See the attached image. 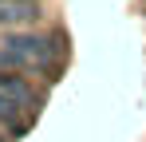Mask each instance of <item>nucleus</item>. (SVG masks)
<instances>
[{
    "mask_svg": "<svg viewBox=\"0 0 146 142\" xmlns=\"http://www.w3.org/2000/svg\"><path fill=\"white\" fill-rule=\"evenodd\" d=\"M40 55H44V40H36V36H12L0 59L20 63V59H40Z\"/></svg>",
    "mask_w": 146,
    "mask_h": 142,
    "instance_id": "f257e3e1",
    "label": "nucleus"
},
{
    "mask_svg": "<svg viewBox=\"0 0 146 142\" xmlns=\"http://www.w3.org/2000/svg\"><path fill=\"white\" fill-rule=\"evenodd\" d=\"M16 107H24V103H16L12 95L0 91V118H4V122H12V118H16Z\"/></svg>",
    "mask_w": 146,
    "mask_h": 142,
    "instance_id": "f03ea898",
    "label": "nucleus"
},
{
    "mask_svg": "<svg viewBox=\"0 0 146 142\" xmlns=\"http://www.w3.org/2000/svg\"><path fill=\"white\" fill-rule=\"evenodd\" d=\"M24 16H32V8H4L0 4V24L4 20H24Z\"/></svg>",
    "mask_w": 146,
    "mask_h": 142,
    "instance_id": "7ed1b4c3",
    "label": "nucleus"
}]
</instances>
